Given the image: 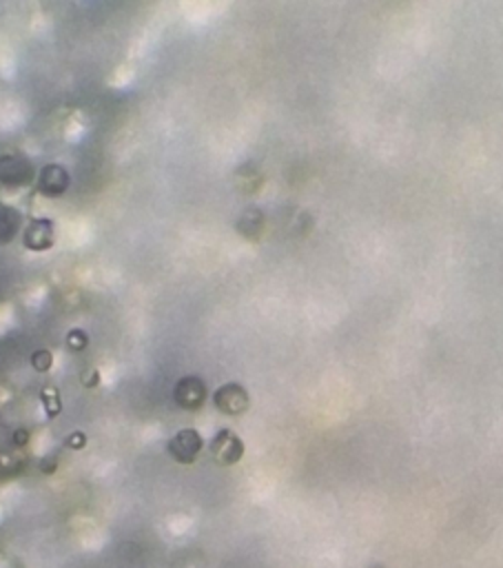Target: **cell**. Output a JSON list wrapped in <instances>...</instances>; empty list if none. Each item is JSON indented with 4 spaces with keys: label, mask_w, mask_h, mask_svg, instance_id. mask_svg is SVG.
I'll return each mask as SVG.
<instances>
[{
    "label": "cell",
    "mask_w": 503,
    "mask_h": 568,
    "mask_svg": "<svg viewBox=\"0 0 503 568\" xmlns=\"http://www.w3.org/2000/svg\"><path fill=\"white\" fill-rule=\"evenodd\" d=\"M38 178L33 164L20 153H0V184L9 189H20Z\"/></svg>",
    "instance_id": "obj_1"
},
{
    "label": "cell",
    "mask_w": 503,
    "mask_h": 568,
    "mask_svg": "<svg viewBox=\"0 0 503 568\" xmlns=\"http://www.w3.org/2000/svg\"><path fill=\"white\" fill-rule=\"evenodd\" d=\"M208 397V388L202 377L184 375L173 386V402L184 410H199Z\"/></svg>",
    "instance_id": "obj_2"
},
{
    "label": "cell",
    "mask_w": 503,
    "mask_h": 568,
    "mask_svg": "<svg viewBox=\"0 0 503 568\" xmlns=\"http://www.w3.org/2000/svg\"><path fill=\"white\" fill-rule=\"evenodd\" d=\"M204 448V439L202 435L195 430V428H182L177 430L168 444H166V450L168 455L177 462V464H193L199 453Z\"/></svg>",
    "instance_id": "obj_3"
},
{
    "label": "cell",
    "mask_w": 503,
    "mask_h": 568,
    "mask_svg": "<svg viewBox=\"0 0 503 568\" xmlns=\"http://www.w3.org/2000/svg\"><path fill=\"white\" fill-rule=\"evenodd\" d=\"M213 404L219 413L224 415H230V417H237L242 413L248 410L250 406V397H248V390L237 384V382H228V384H222L215 393H213Z\"/></svg>",
    "instance_id": "obj_4"
},
{
    "label": "cell",
    "mask_w": 503,
    "mask_h": 568,
    "mask_svg": "<svg viewBox=\"0 0 503 568\" xmlns=\"http://www.w3.org/2000/svg\"><path fill=\"white\" fill-rule=\"evenodd\" d=\"M211 457L219 464V466H233L244 457V442L228 428H222L213 435L211 444Z\"/></svg>",
    "instance_id": "obj_5"
},
{
    "label": "cell",
    "mask_w": 503,
    "mask_h": 568,
    "mask_svg": "<svg viewBox=\"0 0 503 568\" xmlns=\"http://www.w3.org/2000/svg\"><path fill=\"white\" fill-rule=\"evenodd\" d=\"M71 186V173L62 164H44L38 171L35 189L47 197H62Z\"/></svg>",
    "instance_id": "obj_6"
},
{
    "label": "cell",
    "mask_w": 503,
    "mask_h": 568,
    "mask_svg": "<svg viewBox=\"0 0 503 568\" xmlns=\"http://www.w3.org/2000/svg\"><path fill=\"white\" fill-rule=\"evenodd\" d=\"M53 242H55V224L49 217H35L22 231V244L29 251H35V253L49 251Z\"/></svg>",
    "instance_id": "obj_7"
},
{
    "label": "cell",
    "mask_w": 503,
    "mask_h": 568,
    "mask_svg": "<svg viewBox=\"0 0 503 568\" xmlns=\"http://www.w3.org/2000/svg\"><path fill=\"white\" fill-rule=\"evenodd\" d=\"M20 224H22L20 211L9 204H0V246L13 242V237L20 231Z\"/></svg>",
    "instance_id": "obj_8"
},
{
    "label": "cell",
    "mask_w": 503,
    "mask_h": 568,
    "mask_svg": "<svg viewBox=\"0 0 503 568\" xmlns=\"http://www.w3.org/2000/svg\"><path fill=\"white\" fill-rule=\"evenodd\" d=\"M261 229H264V215L259 209L244 211V215L237 222V231L246 237H257L261 233Z\"/></svg>",
    "instance_id": "obj_9"
},
{
    "label": "cell",
    "mask_w": 503,
    "mask_h": 568,
    "mask_svg": "<svg viewBox=\"0 0 503 568\" xmlns=\"http://www.w3.org/2000/svg\"><path fill=\"white\" fill-rule=\"evenodd\" d=\"M40 399H42L49 417H58L62 413V402H60V393L55 386H44L40 393Z\"/></svg>",
    "instance_id": "obj_10"
},
{
    "label": "cell",
    "mask_w": 503,
    "mask_h": 568,
    "mask_svg": "<svg viewBox=\"0 0 503 568\" xmlns=\"http://www.w3.org/2000/svg\"><path fill=\"white\" fill-rule=\"evenodd\" d=\"M89 346V333L82 328H71L66 333V348L73 353H82Z\"/></svg>",
    "instance_id": "obj_11"
},
{
    "label": "cell",
    "mask_w": 503,
    "mask_h": 568,
    "mask_svg": "<svg viewBox=\"0 0 503 568\" xmlns=\"http://www.w3.org/2000/svg\"><path fill=\"white\" fill-rule=\"evenodd\" d=\"M29 362H31L33 371L47 373V371H51V366H53V353L47 351V348H38V351L31 353V359H29Z\"/></svg>",
    "instance_id": "obj_12"
},
{
    "label": "cell",
    "mask_w": 503,
    "mask_h": 568,
    "mask_svg": "<svg viewBox=\"0 0 503 568\" xmlns=\"http://www.w3.org/2000/svg\"><path fill=\"white\" fill-rule=\"evenodd\" d=\"M64 444H66V448H71V450H82V448L86 446V435H84L82 430H73V433H69V435L64 437Z\"/></svg>",
    "instance_id": "obj_13"
},
{
    "label": "cell",
    "mask_w": 503,
    "mask_h": 568,
    "mask_svg": "<svg viewBox=\"0 0 503 568\" xmlns=\"http://www.w3.org/2000/svg\"><path fill=\"white\" fill-rule=\"evenodd\" d=\"M97 382H100V373H97L95 368H91L89 373L84 371V375H82V386L93 388V386H97Z\"/></svg>",
    "instance_id": "obj_14"
},
{
    "label": "cell",
    "mask_w": 503,
    "mask_h": 568,
    "mask_svg": "<svg viewBox=\"0 0 503 568\" xmlns=\"http://www.w3.org/2000/svg\"><path fill=\"white\" fill-rule=\"evenodd\" d=\"M11 439H13L16 446H27L29 444V430L27 428H16Z\"/></svg>",
    "instance_id": "obj_15"
},
{
    "label": "cell",
    "mask_w": 503,
    "mask_h": 568,
    "mask_svg": "<svg viewBox=\"0 0 503 568\" xmlns=\"http://www.w3.org/2000/svg\"><path fill=\"white\" fill-rule=\"evenodd\" d=\"M372 568H381V566H372Z\"/></svg>",
    "instance_id": "obj_16"
}]
</instances>
